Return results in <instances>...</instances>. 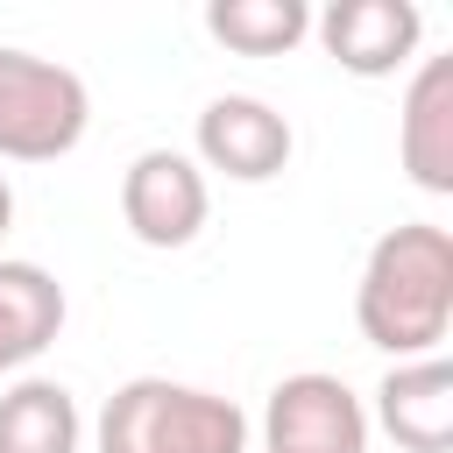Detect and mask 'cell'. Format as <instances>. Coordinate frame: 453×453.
Wrapping results in <instances>:
<instances>
[{
	"mask_svg": "<svg viewBox=\"0 0 453 453\" xmlns=\"http://www.w3.org/2000/svg\"><path fill=\"white\" fill-rule=\"evenodd\" d=\"M354 326L368 347L396 361L439 354L453 326V234L432 219H403L375 234L361 283H354Z\"/></svg>",
	"mask_w": 453,
	"mask_h": 453,
	"instance_id": "6da1fadb",
	"label": "cell"
},
{
	"mask_svg": "<svg viewBox=\"0 0 453 453\" xmlns=\"http://www.w3.org/2000/svg\"><path fill=\"white\" fill-rule=\"evenodd\" d=\"M255 425L234 396L170 382V375H134L106 396L92 446L99 453H248Z\"/></svg>",
	"mask_w": 453,
	"mask_h": 453,
	"instance_id": "7a4b0ae2",
	"label": "cell"
},
{
	"mask_svg": "<svg viewBox=\"0 0 453 453\" xmlns=\"http://www.w3.org/2000/svg\"><path fill=\"white\" fill-rule=\"evenodd\" d=\"M92 92L71 64L0 42V156L7 163H57L85 142Z\"/></svg>",
	"mask_w": 453,
	"mask_h": 453,
	"instance_id": "3957f363",
	"label": "cell"
},
{
	"mask_svg": "<svg viewBox=\"0 0 453 453\" xmlns=\"http://www.w3.org/2000/svg\"><path fill=\"white\" fill-rule=\"evenodd\" d=\"M262 453H368V403L340 375L297 368L262 403Z\"/></svg>",
	"mask_w": 453,
	"mask_h": 453,
	"instance_id": "277c9868",
	"label": "cell"
},
{
	"mask_svg": "<svg viewBox=\"0 0 453 453\" xmlns=\"http://www.w3.org/2000/svg\"><path fill=\"white\" fill-rule=\"evenodd\" d=\"M205 212H212V191L184 149H142L120 170V219L142 248H191Z\"/></svg>",
	"mask_w": 453,
	"mask_h": 453,
	"instance_id": "5b68a950",
	"label": "cell"
},
{
	"mask_svg": "<svg viewBox=\"0 0 453 453\" xmlns=\"http://www.w3.org/2000/svg\"><path fill=\"white\" fill-rule=\"evenodd\" d=\"M191 149H198V156H191L198 170H219V177H234V184H269V177L290 163L297 134H290V120H283L269 99H255V92H219V99H205V113H198Z\"/></svg>",
	"mask_w": 453,
	"mask_h": 453,
	"instance_id": "8992f818",
	"label": "cell"
},
{
	"mask_svg": "<svg viewBox=\"0 0 453 453\" xmlns=\"http://www.w3.org/2000/svg\"><path fill=\"white\" fill-rule=\"evenodd\" d=\"M326 57L354 78H389L418 57V35H425V14L411 0H333L326 14H311Z\"/></svg>",
	"mask_w": 453,
	"mask_h": 453,
	"instance_id": "52a82bcc",
	"label": "cell"
},
{
	"mask_svg": "<svg viewBox=\"0 0 453 453\" xmlns=\"http://www.w3.org/2000/svg\"><path fill=\"white\" fill-rule=\"evenodd\" d=\"M396 156L403 177L432 198L453 191V57H425L403 85V113H396Z\"/></svg>",
	"mask_w": 453,
	"mask_h": 453,
	"instance_id": "ba28073f",
	"label": "cell"
},
{
	"mask_svg": "<svg viewBox=\"0 0 453 453\" xmlns=\"http://www.w3.org/2000/svg\"><path fill=\"white\" fill-rule=\"evenodd\" d=\"M375 425L403 453H446L453 446V368H446V354L396 361L375 382Z\"/></svg>",
	"mask_w": 453,
	"mask_h": 453,
	"instance_id": "9c48e42d",
	"label": "cell"
},
{
	"mask_svg": "<svg viewBox=\"0 0 453 453\" xmlns=\"http://www.w3.org/2000/svg\"><path fill=\"white\" fill-rule=\"evenodd\" d=\"M64 283L42 269V262H21V255H0V375L28 368L57 333H64Z\"/></svg>",
	"mask_w": 453,
	"mask_h": 453,
	"instance_id": "30bf717a",
	"label": "cell"
},
{
	"mask_svg": "<svg viewBox=\"0 0 453 453\" xmlns=\"http://www.w3.org/2000/svg\"><path fill=\"white\" fill-rule=\"evenodd\" d=\"M85 418L78 396L50 375H21L0 389V453H78Z\"/></svg>",
	"mask_w": 453,
	"mask_h": 453,
	"instance_id": "8fae6325",
	"label": "cell"
},
{
	"mask_svg": "<svg viewBox=\"0 0 453 453\" xmlns=\"http://www.w3.org/2000/svg\"><path fill=\"white\" fill-rule=\"evenodd\" d=\"M205 28L234 57H283L311 35V7L304 0H212Z\"/></svg>",
	"mask_w": 453,
	"mask_h": 453,
	"instance_id": "7c38bea8",
	"label": "cell"
},
{
	"mask_svg": "<svg viewBox=\"0 0 453 453\" xmlns=\"http://www.w3.org/2000/svg\"><path fill=\"white\" fill-rule=\"evenodd\" d=\"M7 226H14V184L0 177V234H7Z\"/></svg>",
	"mask_w": 453,
	"mask_h": 453,
	"instance_id": "4fadbf2b",
	"label": "cell"
}]
</instances>
